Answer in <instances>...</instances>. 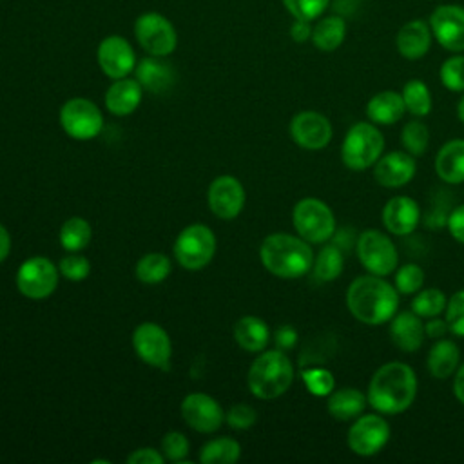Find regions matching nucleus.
I'll return each instance as SVG.
<instances>
[{
    "label": "nucleus",
    "mask_w": 464,
    "mask_h": 464,
    "mask_svg": "<svg viewBox=\"0 0 464 464\" xmlns=\"http://www.w3.org/2000/svg\"><path fill=\"white\" fill-rule=\"evenodd\" d=\"M132 348L136 355L149 366L167 368L172 353L169 334L154 323L140 324L132 334Z\"/></svg>",
    "instance_id": "nucleus-15"
},
{
    "label": "nucleus",
    "mask_w": 464,
    "mask_h": 464,
    "mask_svg": "<svg viewBox=\"0 0 464 464\" xmlns=\"http://www.w3.org/2000/svg\"><path fill=\"white\" fill-rule=\"evenodd\" d=\"M431 42H433L431 27L426 20H420V18H413L406 22L395 36L397 51L406 60H420L422 56H426V53L431 47Z\"/></svg>",
    "instance_id": "nucleus-21"
},
{
    "label": "nucleus",
    "mask_w": 464,
    "mask_h": 464,
    "mask_svg": "<svg viewBox=\"0 0 464 464\" xmlns=\"http://www.w3.org/2000/svg\"><path fill=\"white\" fill-rule=\"evenodd\" d=\"M457 116L464 123V92H462V96H460V100L457 103Z\"/></svg>",
    "instance_id": "nucleus-53"
},
{
    "label": "nucleus",
    "mask_w": 464,
    "mask_h": 464,
    "mask_svg": "<svg viewBox=\"0 0 464 464\" xmlns=\"http://www.w3.org/2000/svg\"><path fill=\"white\" fill-rule=\"evenodd\" d=\"M424 337L422 317L415 312H399L390 319V339L401 352H417L422 346Z\"/></svg>",
    "instance_id": "nucleus-22"
},
{
    "label": "nucleus",
    "mask_w": 464,
    "mask_h": 464,
    "mask_svg": "<svg viewBox=\"0 0 464 464\" xmlns=\"http://www.w3.org/2000/svg\"><path fill=\"white\" fill-rule=\"evenodd\" d=\"M181 415L185 422L199 433H212L219 430L225 420L223 408L207 393L187 395L181 402Z\"/></svg>",
    "instance_id": "nucleus-18"
},
{
    "label": "nucleus",
    "mask_w": 464,
    "mask_h": 464,
    "mask_svg": "<svg viewBox=\"0 0 464 464\" xmlns=\"http://www.w3.org/2000/svg\"><path fill=\"white\" fill-rule=\"evenodd\" d=\"M392 428L382 413H361L348 428L346 444L359 457L377 455L390 440Z\"/></svg>",
    "instance_id": "nucleus-9"
},
{
    "label": "nucleus",
    "mask_w": 464,
    "mask_h": 464,
    "mask_svg": "<svg viewBox=\"0 0 464 464\" xmlns=\"http://www.w3.org/2000/svg\"><path fill=\"white\" fill-rule=\"evenodd\" d=\"M170 274V259L165 254H145L136 265V277L147 285H156Z\"/></svg>",
    "instance_id": "nucleus-35"
},
{
    "label": "nucleus",
    "mask_w": 464,
    "mask_h": 464,
    "mask_svg": "<svg viewBox=\"0 0 464 464\" xmlns=\"http://www.w3.org/2000/svg\"><path fill=\"white\" fill-rule=\"evenodd\" d=\"M444 319L453 335L464 337V288L450 295L444 308Z\"/></svg>",
    "instance_id": "nucleus-40"
},
{
    "label": "nucleus",
    "mask_w": 464,
    "mask_h": 464,
    "mask_svg": "<svg viewBox=\"0 0 464 464\" xmlns=\"http://www.w3.org/2000/svg\"><path fill=\"white\" fill-rule=\"evenodd\" d=\"M58 268L42 256L25 259L16 272V286L29 299L49 297L58 285Z\"/></svg>",
    "instance_id": "nucleus-12"
},
{
    "label": "nucleus",
    "mask_w": 464,
    "mask_h": 464,
    "mask_svg": "<svg viewBox=\"0 0 464 464\" xmlns=\"http://www.w3.org/2000/svg\"><path fill=\"white\" fill-rule=\"evenodd\" d=\"M346 38V22L339 14H330L324 18H317L312 27V44L315 49L323 53H332Z\"/></svg>",
    "instance_id": "nucleus-29"
},
{
    "label": "nucleus",
    "mask_w": 464,
    "mask_h": 464,
    "mask_svg": "<svg viewBox=\"0 0 464 464\" xmlns=\"http://www.w3.org/2000/svg\"><path fill=\"white\" fill-rule=\"evenodd\" d=\"M96 58H98V65L103 71V74L112 80L129 76L136 67L134 49L120 34L105 36L98 45Z\"/></svg>",
    "instance_id": "nucleus-16"
},
{
    "label": "nucleus",
    "mask_w": 464,
    "mask_h": 464,
    "mask_svg": "<svg viewBox=\"0 0 464 464\" xmlns=\"http://www.w3.org/2000/svg\"><path fill=\"white\" fill-rule=\"evenodd\" d=\"M208 208L219 219H234L245 207V188L234 176L216 178L207 192Z\"/></svg>",
    "instance_id": "nucleus-17"
},
{
    "label": "nucleus",
    "mask_w": 464,
    "mask_h": 464,
    "mask_svg": "<svg viewBox=\"0 0 464 464\" xmlns=\"http://www.w3.org/2000/svg\"><path fill=\"white\" fill-rule=\"evenodd\" d=\"M161 451H163V457L172 462H179V464L187 462L185 457L188 455V440L179 431H169L161 439Z\"/></svg>",
    "instance_id": "nucleus-42"
},
{
    "label": "nucleus",
    "mask_w": 464,
    "mask_h": 464,
    "mask_svg": "<svg viewBox=\"0 0 464 464\" xmlns=\"http://www.w3.org/2000/svg\"><path fill=\"white\" fill-rule=\"evenodd\" d=\"M446 227L450 236L459 241L460 245H464V203L455 207L448 218H446Z\"/></svg>",
    "instance_id": "nucleus-46"
},
{
    "label": "nucleus",
    "mask_w": 464,
    "mask_h": 464,
    "mask_svg": "<svg viewBox=\"0 0 464 464\" xmlns=\"http://www.w3.org/2000/svg\"><path fill=\"white\" fill-rule=\"evenodd\" d=\"M241 455V446L230 437H219L201 448L199 460L203 464H234Z\"/></svg>",
    "instance_id": "nucleus-33"
},
{
    "label": "nucleus",
    "mask_w": 464,
    "mask_h": 464,
    "mask_svg": "<svg viewBox=\"0 0 464 464\" xmlns=\"http://www.w3.org/2000/svg\"><path fill=\"white\" fill-rule=\"evenodd\" d=\"M368 404L366 395L357 388H339L328 393L326 410L330 417L339 422H348L357 419Z\"/></svg>",
    "instance_id": "nucleus-28"
},
{
    "label": "nucleus",
    "mask_w": 464,
    "mask_h": 464,
    "mask_svg": "<svg viewBox=\"0 0 464 464\" xmlns=\"http://www.w3.org/2000/svg\"><path fill=\"white\" fill-rule=\"evenodd\" d=\"M435 172L448 185L464 183V138L450 140L439 149Z\"/></svg>",
    "instance_id": "nucleus-24"
},
{
    "label": "nucleus",
    "mask_w": 464,
    "mask_h": 464,
    "mask_svg": "<svg viewBox=\"0 0 464 464\" xmlns=\"http://www.w3.org/2000/svg\"><path fill=\"white\" fill-rule=\"evenodd\" d=\"M136 80L140 85L154 94H163L167 92L174 82H176V72L170 63L163 62L161 56H147L141 58L136 67Z\"/></svg>",
    "instance_id": "nucleus-23"
},
{
    "label": "nucleus",
    "mask_w": 464,
    "mask_h": 464,
    "mask_svg": "<svg viewBox=\"0 0 464 464\" xmlns=\"http://www.w3.org/2000/svg\"><path fill=\"white\" fill-rule=\"evenodd\" d=\"M420 223L419 203L410 196H393L384 203L382 225L392 236H408Z\"/></svg>",
    "instance_id": "nucleus-20"
},
{
    "label": "nucleus",
    "mask_w": 464,
    "mask_h": 464,
    "mask_svg": "<svg viewBox=\"0 0 464 464\" xmlns=\"http://www.w3.org/2000/svg\"><path fill=\"white\" fill-rule=\"evenodd\" d=\"M274 343L279 350L286 352V350H292L297 343V332L294 326L290 324H283L276 330V335H274Z\"/></svg>",
    "instance_id": "nucleus-47"
},
{
    "label": "nucleus",
    "mask_w": 464,
    "mask_h": 464,
    "mask_svg": "<svg viewBox=\"0 0 464 464\" xmlns=\"http://www.w3.org/2000/svg\"><path fill=\"white\" fill-rule=\"evenodd\" d=\"M227 424L234 430H246L250 426L256 424L257 413L252 406L248 404H234L228 411H227Z\"/></svg>",
    "instance_id": "nucleus-45"
},
{
    "label": "nucleus",
    "mask_w": 464,
    "mask_h": 464,
    "mask_svg": "<svg viewBox=\"0 0 464 464\" xmlns=\"http://www.w3.org/2000/svg\"><path fill=\"white\" fill-rule=\"evenodd\" d=\"M401 94H402L406 111L411 116L422 118V116H428L431 112V107H433L431 92H430L428 85L422 80L413 78V80L406 82Z\"/></svg>",
    "instance_id": "nucleus-32"
},
{
    "label": "nucleus",
    "mask_w": 464,
    "mask_h": 464,
    "mask_svg": "<svg viewBox=\"0 0 464 464\" xmlns=\"http://www.w3.org/2000/svg\"><path fill=\"white\" fill-rule=\"evenodd\" d=\"M286 11L297 20H317L328 7L330 0H281Z\"/></svg>",
    "instance_id": "nucleus-41"
},
{
    "label": "nucleus",
    "mask_w": 464,
    "mask_h": 464,
    "mask_svg": "<svg viewBox=\"0 0 464 464\" xmlns=\"http://www.w3.org/2000/svg\"><path fill=\"white\" fill-rule=\"evenodd\" d=\"M401 143L411 156H422L430 143V130L420 120H410L401 130Z\"/></svg>",
    "instance_id": "nucleus-37"
},
{
    "label": "nucleus",
    "mask_w": 464,
    "mask_h": 464,
    "mask_svg": "<svg viewBox=\"0 0 464 464\" xmlns=\"http://www.w3.org/2000/svg\"><path fill=\"white\" fill-rule=\"evenodd\" d=\"M417 172L415 156L406 150H392L382 154L373 165V179L384 188H399L408 185Z\"/></svg>",
    "instance_id": "nucleus-19"
},
{
    "label": "nucleus",
    "mask_w": 464,
    "mask_h": 464,
    "mask_svg": "<svg viewBox=\"0 0 464 464\" xmlns=\"http://www.w3.org/2000/svg\"><path fill=\"white\" fill-rule=\"evenodd\" d=\"M343 268H344L343 250L337 245H334V243L332 245H324L317 252V256H314L312 270H314V276L319 281H323V283L337 279L343 274Z\"/></svg>",
    "instance_id": "nucleus-31"
},
{
    "label": "nucleus",
    "mask_w": 464,
    "mask_h": 464,
    "mask_svg": "<svg viewBox=\"0 0 464 464\" xmlns=\"http://www.w3.org/2000/svg\"><path fill=\"white\" fill-rule=\"evenodd\" d=\"M355 252L359 263L368 274L390 276L399 265V252L395 243L386 232L377 228L362 230L355 239Z\"/></svg>",
    "instance_id": "nucleus-7"
},
{
    "label": "nucleus",
    "mask_w": 464,
    "mask_h": 464,
    "mask_svg": "<svg viewBox=\"0 0 464 464\" xmlns=\"http://www.w3.org/2000/svg\"><path fill=\"white\" fill-rule=\"evenodd\" d=\"M424 332H426V337L437 341V339L444 337L450 332V328H448L446 319H439V315H437V317H430L424 323Z\"/></svg>",
    "instance_id": "nucleus-50"
},
{
    "label": "nucleus",
    "mask_w": 464,
    "mask_h": 464,
    "mask_svg": "<svg viewBox=\"0 0 464 464\" xmlns=\"http://www.w3.org/2000/svg\"><path fill=\"white\" fill-rule=\"evenodd\" d=\"M424 285V270L417 263H404L402 266L395 268L393 286L399 294L410 295L417 294Z\"/></svg>",
    "instance_id": "nucleus-39"
},
{
    "label": "nucleus",
    "mask_w": 464,
    "mask_h": 464,
    "mask_svg": "<svg viewBox=\"0 0 464 464\" xmlns=\"http://www.w3.org/2000/svg\"><path fill=\"white\" fill-rule=\"evenodd\" d=\"M433 38L450 53L464 51V7L459 4H440L428 20Z\"/></svg>",
    "instance_id": "nucleus-13"
},
{
    "label": "nucleus",
    "mask_w": 464,
    "mask_h": 464,
    "mask_svg": "<svg viewBox=\"0 0 464 464\" xmlns=\"http://www.w3.org/2000/svg\"><path fill=\"white\" fill-rule=\"evenodd\" d=\"M460 364V348L455 341L440 337L433 343V346L428 352L426 366L431 377L444 381L451 377Z\"/></svg>",
    "instance_id": "nucleus-26"
},
{
    "label": "nucleus",
    "mask_w": 464,
    "mask_h": 464,
    "mask_svg": "<svg viewBox=\"0 0 464 464\" xmlns=\"http://www.w3.org/2000/svg\"><path fill=\"white\" fill-rule=\"evenodd\" d=\"M417 375L413 368L401 361L379 366L366 390L368 404L382 415H399L406 411L417 397Z\"/></svg>",
    "instance_id": "nucleus-1"
},
{
    "label": "nucleus",
    "mask_w": 464,
    "mask_h": 464,
    "mask_svg": "<svg viewBox=\"0 0 464 464\" xmlns=\"http://www.w3.org/2000/svg\"><path fill=\"white\" fill-rule=\"evenodd\" d=\"M60 125L74 140H91L102 132L103 116L87 98H71L60 109Z\"/></svg>",
    "instance_id": "nucleus-11"
},
{
    "label": "nucleus",
    "mask_w": 464,
    "mask_h": 464,
    "mask_svg": "<svg viewBox=\"0 0 464 464\" xmlns=\"http://www.w3.org/2000/svg\"><path fill=\"white\" fill-rule=\"evenodd\" d=\"M312 24L308 20H297L294 18V24L290 25V36L294 42L297 44H303L306 40L312 38Z\"/></svg>",
    "instance_id": "nucleus-49"
},
{
    "label": "nucleus",
    "mask_w": 464,
    "mask_h": 464,
    "mask_svg": "<svg viewBox=\"0 0 464 464\" xmlns=\"http://www.w3.org/2000/svg\"><path fill=\"white\" fill-rule=\"evenodd\" d=\"M346 306L362 324H384L397 314L399 292L382 276H359L348 285Z\"/></svg>",
    "instance_id": "nucleus-2"
},
{
    "label": "nucleus",
    "mask_w": 464,
    "mask_h": 464,
    "mask_svg": "<svg viewBox=\"0 0 464 464\" xmlns=\"http://www.w3.org/2000/svg\"><path fill=\"white\" fill-rule=\"evenodd\" d=\"M263 266L276 277L297 279L312 270L314 250L301 236L285 232L270 234L259 248Z\"/></svg>",
    "instance_id": "nucleus-3"
},
{
    "label": "nucleus",
    "mask_w": 464,
    "mask_h": 464,
    "mask_svg": "<svg viewBox=\"0 0 464 464\" xmlns=\"http://www.w3.org/2000/svg\"><path fill=\"white\" fill-rule=\"evenodd\" d=\"M234 339L246 352H263L270 339L268 324L256 315H245L234 324Z\"/></svg>",
    "instance_id": "nucleus-30"
},
{
    "label": "nucleus",
    "mask_w": 464,
    "mask_h": 464,
    "mask_svg": "<svg viewBox=\"0 0 464 464\" xmlns=\"http://www.w3.org/2000/svg\"><path fill=\"white\" fill-rule=\"evenodd\" d=\"M406 112V105L401 92L381 91L373 94L366 103V116L375 125H393Z\"/></svg>",
    "instance_id": "nucleus-27"
},
{
    "label": "nucleus",
    "mask_w": 464,
    "mask_h": 464,
    "mask_svg": "<svg viewBox=\"0 0 464 464\" xmlns=\"http://www.w3.org/2000/svg\"><path fill=\"white\" fill-rule=\"evenodd\" d=\"M58 270L69 281H83L91 272V263L85 256L71 254V256L60 259Z\"/></svg>",
    "instance_id": "nucleus-43"
},
{
    "label": "nucleus",
    "mask_w": 464,
    "mask_h": 464,
    "mask_svg": "<svg viewBox=\"0 0 464 464\" xmlns=\"http://www.w3.org/2000/svg\"><path fill=\"white\" fill-rule=\"evenodd\" d=\"M216 252L214 232L201 225H188L174 241V257L187 270H199L207 266Z\"/></svg>",
    "instance_id": "nucleus-8"
},
{
    "label": "nucleus",
    "mask_w": 464,
    "mask_h": 464,
    "mask_svg": "<svg viewBox=\"0 0 464 464\" xmlns=\"http://www.w3.org/2000/svg\"><path fill=\"white\" fill-rule=\"evenodd\" d=\"M134 36L150 56H169L178 45V34L169 18L160 13H143L134 22Z\"/></svg>",
    "instance_id": "nucleus-10"
},
{
    "label": "nucleus",
    "mask_w": 464,
    "mask_h": 464,
    "mask_svg": "<svg viewBox=\"0 0 464 464\" xmlns=\"http://www.w3.org/2000/svg\"><path fill=\"white\" fill-rule=\"evenodd\" d=\"M446 303L448 297L440 288H420L411 301V312H415L422 319L437 317L444 312Z\"/></svg>",
    "instance_id": "nucleus-36"
},
{
    "label": "nucleus",
    "mask_w": 464,
    "mask_h": 464,
    "mask_svg": "<svg viewBox=\"0 0 464 464\" xmlns=\"http://www.w3.org/2000/svg\"><path fill=\"white\" fill-rule=\"evenodd\" d=\"M141 91L143 87L134 78H120L114 80V83L105 92V107L114 116H127L132 114L140 102H141Z\"/></svg>",
    "instance_id": "nucleus-25"
},
{
    "label": "nucleus",
    "mask_w": 464,
    "mask_h": 464,
    "mask_svg": "<svg viewBox=\"0 0 464 464\" xmlns=\"http://www.w3.org/2000/svg\"><path fill=\"white\" fill-rule=\"evenodd\" d=\"M442 85L451 92H464V54L453 53L439 69Z\"/></svg>",
    "instance_id": "nucleus-38"
},
{
    "label": "nucleus",
    "mask_w": 464,
    "mask_h": 464,
    "mask_svg": "<svg viewBox=\"0 0 464 464\" xmlns=\"http://www.w3.org/2000/svg\"><path fill=\"white\" fill-rule=\"evenodd\" d=\"M453 393L457 401L464 406V362H460L457 372L453 373Z\"/></svg>",
    "instance_id": "nucleus-51"
},
{
    "label": "nucleus",
    "mask_w": 464,
    "mask_h": 464,
    "mask_svg": "<svg viewBox=\"0 0 464 464\" xmlns=\"http://www.w3.org/2000/svg\"><path fill=\"white\" fill-rule=\"evenodd\" d=\"M290 136L294 143L306 150L324 149L334 136L330 120L317 111H301L290 121Z\"/></svg>",
    "instance_id": "nucleus-14"
},
{
    "label": "nucleus",
    "mask_w": 464,
    "mask_h": 464,
    "mask_svg": "<svg viewBox=\"0 0 464 464\" xmlns=\"http://www.w3.org/2000/svg\"><path fill=\"white\" fill-rule=\"evenodd\" d=\"M292 223L297 236L310 245L326 243L337 230L334 210L319 198L299 199L292 210Z\"/></svg>",
    "instance_id": "nucleus-6"
},
{
    "label": "nucleus",
    "mask_w": 464,
    "mask_h": 464,
    "mask_svg": "<svg viewBox=\"0 0 464 464\" xmlns=\"http://www.w3.org/2000/svg\"><path fill=\"white\" fill-rule=\"evenodd\" d=\"M11 252V236L7 228L0 223V263L9 256Z\"/></svg>",
    "instance_id": "nucleus-52"
},
{
    "label": "nucleus",
    "mask_w": 464,
    "mask_h": 464,
    "mask_svg": "<svg viewBox=\"0 0 464 464\" xmlns=\"http://www.w3.org/2000/svg\"><path fill=\"white\" fill-rule=\"evenodd\" d=\"M384 150V136L375 123L357 121L343 138L341 161L350 170H366L377 163Z\"/></svg>",
    "instance_id": "nucleus-5"
},
{
    "label": "nucleus",
    "mask_w": 464,
    "mask_h": 464,
    "mask_svg": "<svg viewBox=\"0 0 464 464\" xmlns=\"http://www.w3.org/2000/svg\"><path fill=\"white\" fill-rule=\"evenodd\" d=\"M303 379L314 395H328L334 388L332 373L321 368H312L303 372Z\"/></svg>",
    "instance_id": "nucleus-44"
},
{
    "label": "nucleus",
    "mask_w": 464,
    "mask_h": 464,
    "mask_svg": "<svg viewBox=\"0 0 464 464\" xmlns=\"http://www.w3.org/2000/svg\"><path fill=\"white\" fill-rule=\"evenodd\" d=\"M163 460H165V457L152 448H140V450L132 451L127 459L129 464H161Z\"/></svg>",
    "instance_id": "nucleus-48"
},
{
    "label": "nucleus",
    "mask_w": 464,
    "mask_h": 464,
    "mask_svg": "<svg viewBox=\"0 0 464 464\" xmlns=\"http://www.w3.org/2000/svg\"><path fill=\"white\" fill-rule=\"evenodd\" d=\"M294 381V366L288 355L276 348V350H263L256 361L252 362L246 382L257 399L270 401L281 397Z\"/></svg>",
    "instance_id": "nucleus-4"
},
{
    "label": "nucleus",
    "mask_w": 464,
    "mask_h": 464,
    "mask_svg": "<svg viewBox=\"0 0 464 464\" xmlns=\"http://www.w3.org/2000/svg\"><path fill=\"white\" fill-rule=\"evenodd\" d=\"M92 230L91 225L83 218H69L60 228V243L69 252L83 250L91 241Z\"/></svg>",
    "instance_id": "nucleus-34"
}]
</instances>
